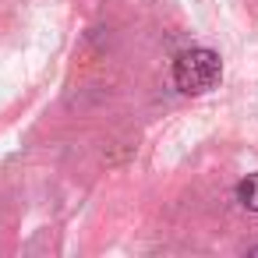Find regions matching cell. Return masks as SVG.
<instances>
[{
  "instance_id": "6da1fadb",
  "label": "cell",
  "mask_w": 258,
  "mask_h": 258,
  "mask_svg": "<svg viewBox=\"0 0 258 258\" xmlns=\"http://www.w3.org/2000/svg\"><path fill=\"white\" fill-rule=\"evenodd\" d=\"M219 78H223V60L209 46H191V50L177 53V60H173V85L184 96L212 92L219 85Z\"/></svg>"
},
{
  "instance_id": "7a4b0ae2",
  "label": "cell",
  "mask_w": 258,
  "mask_h": 258,
  "mask_svg": "<svg viewBox=\"0 0 258 258\" xmlns=\"http://www.w3.org/2000/svg\"><path fill=\"white\" fill-rule=\"evenodd\" d=\"M237 202H240V209L258 212V173H247V177L237 184Z\"/></svg>"
},
{
  "instance_id": "3957f363",
  "label": "cell",
  "mask_w": 258,
  "mask_h": 258,
  "mask_svg": "<svg viewBox=\"0 0 258 258\" xmlns=\"http://www.w3.org/2000/svg\"><path fill=\"white\" fill-rule=\"evenodd\" d=\"M247 254H258V247H251V251H247Z\"/></svg>"
}]
</instances>
